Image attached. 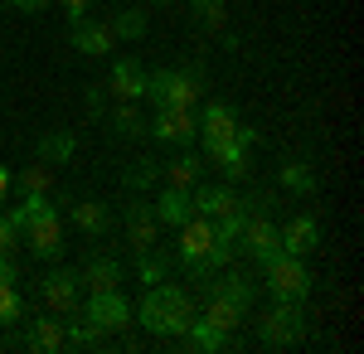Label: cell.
<instances>
[{"instance_id":"obj_1","label":"cell","mask_w":364,"mask_h":354,"mask_svg":"<svg viewBox=\"0 0 364 354\" xmlns=\"http://www.w3.org/2000/svg\"><path fill=\"white\" fill-rule=\"evenodd\" d=\"M141 326L151 330V335H185V326L195 321V301L185 296L180 286H166V281H156L146 296H141Z\"/></svg>"},{"instance_id":"obj_2","label":"cell","mask_w":364,"mask_h":354,"mask_svg":"<svg viewBox=\"0 0 364 354\" xmlns=\"http://www.w3.org/2000/svg\"><path fill=\"white\" fill-rule=\"evenodd\" d=\"M146 97L156 107H195L204 97V68L185 63V68H161V73H146Z\"/></svg>"},{"instance_id":"obj_3","label":"cell","mask_w":364,"mask_h":354,"mask_svg":"<svg viewBox=\"0 0 364 354\" xmlns=\"http://www.w3.org/2000/svg\"><path fill=\"white\" fill-rule=\"evenodd\" d=\"M262 277H267V291L272 301H306L311 296V272L296 252H277L262 262Z\"/></svg>"},{"instance_id":"obj_4","label":"cell","mask_w":364,"mask_h":354,"mask_svg":"<svg viewBox=\"0 0 364 354\" xmlns=\"http://www.w3.org/2000/svg\"><path fill=\"white\" fill-rule=\"evenodd\" d=\"M301 335H306L301 301H277V306L262 316V326H257V340H262L267 350H287V345H296Z\"/></svg>"},{"instance_id":"obj_5","label":"cell","mask_w":364,"mask_h":354,"mask_svg":"<svg viewBox=\"0 0 364 354\" xmlns=\"http://www.w3.org/2000/svg\"><path fill=\"white\" fill-rule=\"evenodd\" d=\"M209 247H214V218H204V214H190L185 223H180V262L190 267L195 277L209 272Z\"/></svg>"},{"instance_id":"obj_6","label":"cell","mask_w":364,"mask_h":354,"mask_svg":"<svg viewBox=\"0 0 364 354\" xmlns=\"http://www.w3.org/2000/svg\"><path fill=\"white\" fill-rule=\"evenodd\" d=\"M151 136L166 141V146H195L199 141V117L195 107H156V117H151Z\"/></svg>"},{"instance_id":"obj_7","label":"cell","mask_w":364,"mask_h":354,"mask_svg":"<svg viewBox=\"0 0 364 354\" xmlns=\"http://www.w3.org/2000/svg\"><path fill=\"white\" fill-rule=\"evenodd\" d=\"M83 316L97 326V335H112V330H127V326H132V301L122 296L117 286H107V291H92V296H87Z\"/></svg>"},{"instance_id":"obj_8","label":"cell","mask_w":364,"mask_h":354,"mask_svg":"<svg viewBox=\"0 0 364 354\" xmlns=\"http://www.w3.org/2000/svg\"><path fill=\"white\" fill-rule=\"evenodd\" d=\"M63 209H44V214H34L25 223V228H20V233H25V243H29V252H34V257H58V252H63Z\"/></svg>"},{"instance_id":"obj_9","label":"cell","mask_w":364,"mask_h":354,"mask_svg":"<svg viewBox=\"0 0 364 354\" xmlns=\"http://www.w3.org/2000/svg\"><path fill=\"white\" fill-rule=\"evenodd\" d=\"M257 141H262V136H257V127H243V122H238V136H228L224 146H214L209 161L219 165L228 180H243V175H248V151L257 146Z\"/></svg>"},{"instance_id":"obj_10","label":"cell","mask_w":364,"mask_h":354,"mask_svg":"<svg viewBox=\"0 0 364 354\" xmlns=\"http://www.w3.org/2000/svg\"><path fill=\"white\" fill-rule=\"evenodd\" d=\"M228 136H238V112L228 107V102H204L199 112V141H204V151H214V146H224Z\"/></svg>"},{"instance_id":"obj_11","label":"cell","mask_w":364,"mask_h":354,"mask_svg":"<svg viewBox=\"0 0 364 354\" xmlns=\"http://www.w3.org/2000/svg\"><path fill=\"white\" fill-rule=\"evenodd\" d=\"M238 247L248 252V257H257V262H267V257H277L282 252V238H277V223L272 218H252L248 214V223H243V233H238Z\"/></svg>"},{"instance_id":"obj_12","label":"cell","mask_w":364,"mask_h":354,"mask_svg":"<svg viewBox=\"0 0 364 354\" xmlns=\"http://www.w3.org/2000/svg\"><path fill=\"white\" fill-rule=\"evenodd\" d=\"M68 39H73V49L87 58H107L112 54V44H117V34L112 25H102V20H73V29H68Z\"/></svg>"},{"instance_id":"obj_13","label":"cell","mask_w":364,"mask_h":354,"mask_svg":"<svg viewBox=\"0 0 364 354\" xmlns=\"http://www.w3.org/2000/svg\"><path fill=\"white\" fill-rule=\"evenodd\" d=\"M277 238H282V252H296V257H306V252H316V243H321V223L311 214H296V218H287L277 228Z\"/></svg>"},{"instance_id":"obj_14","label":"cell","mask_w":364,"mask_h":354,"mask_svg":"<svg viewBox=\"0 0 364 354\" xmlns=\"http://www.w3.org/2000/svg\"><path fill=\"white\" fill-rule=\"evenodd\" d=\"M107 87H112L117 102H136V97H146V68H141L136 58H117Z\"/></svg>"},{"instance_id":"obj_15","label":"cell","mask_w":364,"mask_h":354,"mask_svg":"<svg viewBox=\"0 0 364 354\" xmlns=\"http://www.w3.org/2000/svg\"><path fill=\"white\" fill-rule=\"evenodd\" d=\"M195 194V214H204V218H228L233 209H243V199L228 190V185H199V190H190Z\"/></svg>"},{"instance_id":"obj_16","label":"cell","mask_w":364,"mask_h":354,"mask_svg":"<svg viewBox=\"0 0 364 354\" xmlns=\"http://www.w3.org/2000/svg\"><path fill=\"white\" fill-rule=\"evenodd\" d=\"M190 214H195V194L185 190V185H170V190L156 199V218H161L166 228H180Z\"/></svg>"},{"instance_id":"obj_17","label":"cell","mask_w":364,"mask_h":354,"mask_svg":"<svg viewBox=\"0 0 364 354\" xmlns=\"http://www.w3.org/2000/svg\"><path fill=\"white\" fill-rule=\"evenodd\" d=\"M39 291H44L49 311H73L78 306V272H49Z\"/></svg>"},{"instance_id":"obj_18","label":"cell","mask_w":364,"mask_h":354,"mask_svg":"<svg viewBox=\"0 0 364 354\" xmlns=\"http://www.w3.org/2000/svg\"><path fill=\"white\" fill-rule=\"evenodd\" d=\"M185 340H190V350H199V354H219L228 345V330H219L214 321L195 316V321L185 326Z\"/></svg>"},{"instance_id":"obj_19","label":"cell","mask_w":364,"mask_h":354,"mask_svg":"<svg viewBox=\"0 0 364 354\" xmlns=\"http://www.w3.org/2000/svg\"><path fill=\"white\" fill-rule=\"evenodd\" d=\"M156 233H161V218H156V209L132 204V209H127V238H132L136 247H151V243H156Z\"/></svg>"},{"instance_id":"obj_20","label":"cell","mask_w":364,"mask_h":354,"mask_svg":"<svg viewBox=\"0 0 364 354\" xmlns=\"http://www.w3.org/2000/svg\"><path fill=\"white\" fill-rule=\"evenodd\" d=\"M78 281H87V291H107V286H122V262L117 257H92L83 267V277Z\"/></svg>"},{"instance_id":"obj_21","label":"cell","mask_w":364,"mask_h":354,"mask_svg":"<svg viewBox=\"0 0 364 354\" xmlns=\"http://www.w3.org/2000/svg\"><path fill=\"white\" fill-rule=\"evenodd\" d=\"M68 340H63V321H34L29 326V350L34 354H54V350H63Z\"/></svg>"},{"instance_id":"obj_22","label":"cell","mask_w":364,"mask_h":354,"mask_svg":"<svg viewBox=\"0 0 364 354\" xmlns=\"http://www.w3.org/2000/svg\"><path fill=\"white\" fill-rule=\"evenodd\" d=\"M243 316H248V311H243L238 301L219 296V291H214V296H209V306H204V321H214L219 330H238V321H243Z\"/></svg>"},{"instance_id":"obj_23","label":"cell","mask_w":364,"mask_h":354,"mask_svg":"<svg viewBox=\"0 0 364 354\" xmlns=\"http://www.w3.org/2000/svg\"><path fill=\"white\" fill-rule=\"evenodd\" d=\"M73 151H78V141L68 136V132H49V136H39V156L44 161H73Z\"/></svg>"},{"instance_id":"obj_24","label":"cell","mask_w":364,"mask_h":354,"mask_svg":"<svg viewBox=\"0 0 364 354\" xmlns=\"http://www.w3.org/2000/svg\"><path fill=\"white\" fill-rule=\"evenodd\" d=\"M63 340H68L73 350H92V345H97V326H92L83 311H78V316H68V326H63Z\"/></svg>"},{"instance_id":"obj_25","label":"cell","mask_w":364,"mask_h":354,"mask_svg":"<svg viewBox=\"0 0 364 354\" xmlns=\"http://www.w3.org/2000/svg\"><path fill=\"white\" fill-rule=\"evenodd\" d=\"M282 185H287V190H296V194H316L321 180H316V170H311V165L291 161V165H282Z\"/></svg>"},{"instance_id":"obj_26","label":"cell","mask_w":364,"mask_h":354,"mask_svg":"<svg viewBox=\"0 0 364 354\" xmlns=\"http://www.w3.org/2000/svg\"><path fill=\"white\" fill-rule=\"evenodd\" d=\"M166 272H170L166 257H156L151 247H141V252H136V277H141V286H156V281H166Z\"/></svg>"},{"instance_id":"obj_27","label":"cell","mask_w":364,"mask_h":354,"mask_svg":"<svg viewBox=\"0 0 364 354\" xmlns=\"http://www.w3.org/2000/svg\"><path fill=\"white\" fill-rule=\"evenodd\" d=\"M73 223H78L83 233H107V209L92 204V199H83V204H73Z\"/></svg>"},{"instance_id":"obj_28","label":"cell","mask_w":364,"mask_h":354,"mask_svg":"<svg viewBox=\"0 0 364 354\" xmlns=\"http://www.w3.org/2000/svg\"><path fill=\"white\" fill-rule=\"evenodd\" d=\"M190 10H195L199 25L214 29V34H219V29H224V20H228V5H224V0H190Z\"/></svg>"},{"instance_id":"obj_29","label":"cell","mask_w":364,"mask_h":354,"mask_svg":"<svg viewBox=\"0 0 364 354\" xmlns=\"http://www.w3.org/2000/svg\"><path fill=\"white\" fill-rule=\"evenodd\" d=\"M20 316H25V301L15 291V281H0V326H20Z\"/></svg>"},{"instance_id":"obj_30","label":"cell","mask_w":364,"mask_h":354,"mask_svg":"<svg viewBox=\"0 0 364 354\" xmlns=\"http://www.w3.org/2000/svg\"><path fill=\"white\" fill-rule=\"evenodd\" d=\"M166 175H170V185L195 190V180H199V156H190V146H185V156H175V165H170Z\"/></svg>"},{"instance_id":"obj_31","label":"cell","mask_w":364,"mask_h":354,"mask_svg":"<svg viewBox=\"0 0 364 354\" xmlns=\"http://www.w3.org/2000/svg\"><path fill=\"white\" fill-rule=\"evenodd\" d=\"M112 34L117 39H141L146 34V10H122L112 20Z\"/></svg>"},{"instance_id":"obj_32","label":"cell","mask_w":364,"mask_h":354,"mask_svg":"<svg viewBox=\"0 0 364 354\" xmlns=\"http://www.w3.org/2000/svg\"><path fill=\"white\" fill-rule=\"evenodd\" d=\"M49 185H54L49 165H29L25 175H20V190H25V194H49Z\"/></svg>"},{"instance_id":"obj_33","label":"cell","mask_w":364,"mask_h":354,"mask_svg":"<svg viewBox=\"0 0 364 354\" xmlns=\"http://www.w3.org/2000/svg\"><path fill=\"white\" fill-rule=\"evenodd\" d=\"M112 127H117V132H127V136H136V132H141V112H136V102H122V107L112 112Z\"/></svg>"},{"instance_id":"obj_34","label":"cell","mask_w":364,"mask_h":354,"mask_svg":"<svg viewBox=\"0 0 364 354\" xmlns=\"http://www.w3.org/2000/svg\"><path fill=\"white\" fill-rule=\"evenodd\" d=\"M156 175H161V170H156L151 161L132 165V170H127V190H151V185H156Z\"/></svg>"},{"instance_id":"obj_35","label":"cell","mask_w":364,"mask_h":354,"mask_svg":"<svg viewBox=\"0 0 364 354\" xmlns=\"http://www.w3.org/2000/svg\"><path fill=\"white\" fill-rule=\"evenodd\" d=\"M15 243H20V228L0 214V252H15Z\"/></svg>"},{"instance_id":"obj_36","label":"cell","mask_w":364,"mask_h":354,"mask_svg":"<svg viewBox=\"0 0 364 354\" xmlns=\"http://www.w3.org/2000/svg\"><path fill=\"white\" fill-rule=\"evenodd\" d=\"M0 281H20V267H15L10 252H0Z\"/></svg>"},{"instance_id":"obj_37","label":"cell","mask_w":364,"mask_h":354,"mask_svg":"<svg viewBox=\"0 0 364 354\" xmlns=\"http://www.w3.org/2000/svg\"><path fill=\"white\" fill-rule=\"evenodd\" d=\"M87 5H92V0H63V10H68V20H83V15H87Z\"/></svg>"},{"instance_id":"obj_38","label":"cell","mask_w":364,"mask_h":354,"mask_svg":"<svg viewBox=\"0 0 364 354\" xmlns=\"http://www.w3.org/2000/svg\"><path fill=\"white\" fill-rule=\"evenodd\" d=\"M10 5H15V10H25V15H39L49 0H10Z\"/></svg>"},{"instance_id":"obj_39","label":"cell","mask_w":364,"mask_h":354,"mask_svg":"<svg viewBox=\"0 0 364 354\" xmlns=\"http://www.w3.org/2000/svg\"><path fill=\"white\" fill-rule=\"evenodd\" d=\"M5 194H10V170L0 165V204H5Z\"/></svg>"}]
</instances>
